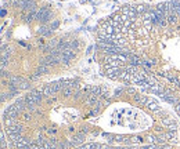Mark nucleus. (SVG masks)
Wrapping results in <instances>:
<instances>
[{
  "instance_id": "obj_1",
  "label": "nucleus",
  "mask_w": 180,
  "mask_h": 149,
  "mask_svg": "<svg viewBox=\"0 0 180 149\" xmlns=\"http://www.w3.org/2000/svg\"><path fill=\"white\" fill-rule=\"evenodd\" d=\"M75 149H176L173 144L159 145H110L103 142H87Z\"/></svg>"
}]
</instances>
